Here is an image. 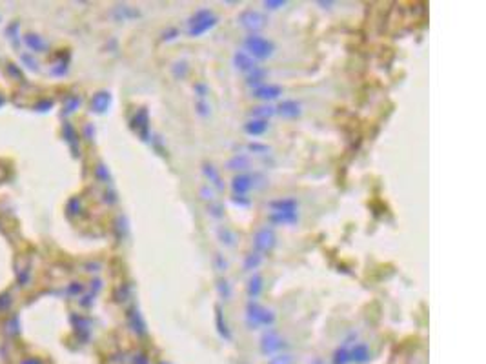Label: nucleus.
<instances>
[{"label":"nucleus","mask_w":486,"mask_h":364,"mask_svg":"<svg viewBox=\"0 0 486 364\" xmlns=\"http://www.w3.org/2000/svg\"><path fill=\"white\" fill-rule=\"evenodd\" d=\"M197 113L200 115V117H208L209 115V106H208V102L206 100H197Z\"/></svg>","instance_id":"obj_30"},{"label":"nucleus","mask_w":486,"mask_h":364,"mask_svg":"<svg viewBox=\"0 0 486 364\" xmlns=\"http://www.w3.org/2000/svg\"><path fill=\"white\" fill-rule=\"evenodd\" d=\"M370 359H372V351H370V346L366 342H355L350 348V362L364 364Z\"/></svg>","instance_id":"obj_9"},{"label":"nucleus","mask_w":486,"mask_h":364,"mask_svg":"<svg viewBox=\"0 0 486 364\" xmlns=\"http://www.w3.org/2000/svg\"><path fill=\"white\" fill-rule=\"evenodd\" d=\"M173 75L177 78H184L188 75V66L186 62H177L173 66Z\"/></svg>","instance_id":"obj_29"},{"label":"nucleus","mask_w":486,"mask_h":364,"mask_svg":"<svg viewBox=\"0 0 486 364\" xmlns=\"http://www.w3.org/2000/svg\"><path fill=\"white\" fill-rule=\"evenodd\" d=\"M260 291H262V277L259 273H253L250 281H248V297H250V300L257 299L260 295Z\"/></svg>","instance_id":"obj_17"},{"label":"nucleus","mask_w":486,"mask_h":364,"mask_svg":"<svg viewBox=\"0 0 486 364\" xmlns=\"http://www.w3.org/2000/svg\"><path fill=\"white\" fill-rule=\"evenodd\" d=\"M244 48L246 53L250 55L251 59L255 60H264L270 59L275 51V46H273L272 40H268L266 36H260L257 33H251L244 38Z\"/></svg>","instance_id":"obj_2"},{"label":"nucleus","mask_w":486,"mask_h":364,"mask_svg":"<svg viewBox=\"0 0 486 364\" xmlns=\"http://www.w3.org/2000/svg\"><path fill=\"white\" fill-rule=\"evenodd\" d=\"M202 171H204V175L209 178V182H211L218 191L224 190V182H223V178H220V173L217 171L215 166H211V164H204V166H202Z\"/></svg>","instance_id":"obj_16"},{"label":"nucleus","mask_w":486,"mask_h":364,"mask_svg":"<svg viewBox=\"0 0 486 364\" xmlns=\"http://www.w3.org/2000/svg\"><path fill=\"white\" fill-rule=\"evenodd\" d=\"M268 220L272 224H295L299 220V211H272L268 215Z\"/></svg>","instance_id":"obj_11"},{"label":"nucleus","mask_w":486,"mask_h":364,"mask_svg":"<svg viewBox=\"0 0 486 364\" xmlns=\"http://www.w3.org/2000/svg\"><path fill=\"white\" fill-rule=\"evenodd\" d=\"M239 22H241L242 27H246L248 31H259V29H262L264 26H266V17H264L262 13H259V11H255V9H244L241 15H239Z\"/></svg>","instance_id":"obj_6"},{"label":"nucleus","mask_w":486,"mask_h":364,"mask_svg":"<svg viewBox=\"0 0 486 364\" xmlns=\"http://www.w3.org/2000/svg\"><path fill=\"white\" fill-rule=\"evenodd\" d=\"M248 150L251 151V153H257V155H268L270 148L266 144H259V142H251V144H248Z\"/></svg>","instance_id":"obj_27"},{"label":"nucleus","mask_w":486,"mask_h":364,"mask_svg":"<svg viewBox=\"0 0 486 364\" xmlns=\"http://www.w3.org/2000/svg\"><path fill=\"white\" fill-rule=\"evenodd\" d=\"M260 262H262V255L257 253V251H251V253L246 255L242 268H244V271H253V269L259 268Z\"/></svg>","instance_id":"obj_20"},{"label":"nucleus","mask_w":486,"mask_h":364,"mask_svg":"<svg viewBox=\"0 0 486 364\" xmlns=\"http://www.w3.org/2000/svg\"><path fill=\"white\" fill-rule=\"evenodd\" d=\"M177 35H179L177 29H168V31H164V36H162V38H164V40H173V38H175V36H177Z\"/></svg>","instance_id":"obj_35"},{"label":"nucleus","mask_w":486,"mask_h":364,"mask_svg":"<svg viewBox=\"0 0 486 364\" xmlns=\"http://www.w3.org/2000/svg\"><path fill=\"white\" fill-rule=\"evenodd\" d=\"M273 115H275V108H272V106H268V104L251 109V117L259 118V120H268V118L273 117Z\"/></svg>","instance_id":"obj_23"},{"label":"nucleus","mask_w":486,"mask_h":364,"mask_svg":"<svg viewBox=\"0 0 486 364\" xmlns=\"http://www.w3.org/2000/svg\"><path fill=\"white\" fill-rule=\"evenodd\" d=\"M193 89H195V93H197V97H199V100H206V97H208V93H209L208 86H206L204 82H197L195 86H193Z\"/></svg>","instance_id":"obj_28"},{"label":"nucleus","mask_w":486,"mask_h":364,"mask_svg":"<svg viewBox=\"0 0 486 364\" xmlns=\"http://www.w3.org/2000/svg\"><path fill=\"white\" fill-rule=\"evenodd\" d=\"M228 168H230V169H241V171H244V169L250 168V157H248V155H242V153L233 155L232 159H230V162H228Z\"/></svg>","instance_id":"obj_19"},{"label":"nucleus","mask_w":486,"mask_h":364,"mask_svg":"<svg viewBox=\"0 0 486 364\" xmlns=\"http://www.w3.org/2000/svg\"><path fill=\"white\" fill-rule=\"evenodd\" d=\"M255 186V175L250 173H239L232 180V190L235 195H246Z\"/></svg>","instance_id":"obj_7"},{"label":"nucleus","mask_w":486,"mask_h":364,"mask_svg":"<svg viewBox=\"0 0 486 364\" xmlns=\"http://www.w3.org/2000/svg\"><path fill=\"white\" fill-rule=\"evenodd\" d=\"M266 75H268V71L264 68H260V66H257V68H253L250 73H246V82H248V86H251L255 89V87L262 86Z\"/></svg>","instance_id":"obj_15"},{"label":"nucleus","mask_w":486,"mask_h":364,"mask_svg":"<svg viewBox=\"0 0 486 364\" xmlns=\"http://www.w3.org/2000/svg\"><path fill=\"white\" fill-rule=\"evenodd\" d=\"M217 290H218V295L223 297V300H230L233 295V290H232V284L226 281L224 277H218L217 281Z\"/></svg>","instance_id":"obj_24"},{"label":"nucleus","mask_w":486,"mask_h":364,"mask_svg":"<svg viewBox=\"0 0 486 364\" xmlns=\"http://www.w3.org/2000/svg\"><path fill=\"white\" fill-rule=\"evenodd\" d=\"M217 235H218V241L223 242L224 246H235L237 235H235V232H232V230H230V228L220 226L217 230Z\"/></svg>","instance_id":"obj_21"},{"label":"nucleus","mask_w":486,"mask_h":364,"mask_svg":"<svg viewBox=\"0 0 486 364\" xmlns=\"http://www.w3.org/2000/svg\"><path fill=\"white\" fill-rule=\"evenodd\" d=\"M200 195H202V199L209 200V202H211V200H215L213 199V191H211V188H209V186L202 188V190H200Z\"/></svg>","instance_id":"obj_34"},{"label":"nucleus","mask_w":486,"mask_h":364,"mask_svg":"<svg viewBox=\"0 0 486 364\" xmlns=\"http://www.w3.org/2000/svg\"><path fill=\"white\" fill-rule=\"evenodd\" d=\"M279 95H282V87L275 86V84H262V86L255 87V89H253L255 99L266 100V102H268V100L277 99Z\"/></svg>","instance_id":"obj_10"},{"label":"nucleus","mask_w":486,"mask_h":364,"mask_svg":"<svg viewBox=\"0 0 486 364\" xmlns=\"http://www.w3.org/2000/svg\"><path fill=\"white\" fill-rule=\"evenodd\" d=\"M268 206L272 211H297L299 209V200L293 199V197H284V199L272 200Z\"/></svg>","instance_id":"obj_12"},{"label":"nucleus","mask_w":486,"mask_h":364,"mask_svg":"<svg viewBox=\"0 0 486 364\" xmlns=\"http://www.w3.org/2000/svg\"><path fill=\"white\" fill-rule=\"evenodd\" d=\"M233 204L241 206V208H246V206H250V199L246 195H235L233 197Z\"/></svg>","instance_id":"obj_32"},{"label":"nucleus","mask_w":486,"mask_h":364,"mask_svg":"<svg viewBox=\"0 0 486 364\" xmlns=\"http://www.w3.org/2000/svg\"><path fill=\"white\" fill-rule=\"evenodd\" d=\"M275 242H277V237H275V232H273L270 226L260 228L259 232L255 233L253 237V246L257 253H270V251L275 248Z\"/></svg>","instance_id":"obj_4"},{"label":"nucleus","mask_w":486,"mask_h":364,"mask_svg":"<svg viewBox=\"0 0 486 364\" xmlns=\"http://www.w3.org/2000/svg\"><path fill=\"white\" fill-rule=\"evenodd\" d=\"M190 27H188V33L191 36H200L204 35L206 31H209L211 27L217 24V17L211 9H197L195 13L191 15L190 18Z\"/></svg>","instance_id":"obj_3"},{"label":"nucleus","mask_w":486,"mask_h":364,"mask_svg":"<svg viewBox=\"0 0 486 364\" xmlns=\"http://www.w3.org/2000/svg\"><path fill=\"white\" fill-rule=\"evenodd\" d=\"M291 357L290 355H277V357H273L272 360H270V364H291Z\"/></svg>","instance_id":"obj_31"},{"label":"nucleus","mask_w":486,"mask_h":364,"mask_svg":"<svg viewBox=\"0 0 486 364\" xmlns=\"http://www.w3.org/2000/svg\"><path fill=\"white\" fill-rule=\"evenodd\" d=\"M350 344H342L339 346L335 350V353H333V364H350V348H348Z\"/></svg>","instance_id":"obj_22"},{"label":"nucleus","mask_w":486,"mask_h":364,"mask_svg":"<svg viewBox=\"0 0 486 364\" xmlns=\"http://www.w3.org/2000/svg\"><path fill=\"white\" fill-rule=\"evenodd\" d=\"M268 129V120H259V118H251L244 124V131L250 136H260Z\"/></svg>","instance_id":"obj_14"},{"label":"nucleus","mask_w":486,"mask_h":364,"mask_svg":"<svg viewBox=\"0 0 486 364\" xmlns=\"http://www.w3.org/2000/svg\"><path fill=\"white\" fill-rule=\"evenodd\" d=\"M215 323H217V330L218 333H220V337H224V339H232V333H230V328H228V323L226 318H224V313L223 309H220V306H217L215 308Z\"/></svg>","instance_id":"obj_18"},{"label":"nucleus","mask_w":486,"mask_h":364,"mask_svg":"<svg viewBox=\"0 0 486 364\" xmlns=\"http://www.w3.org/2000/svg\"><path fill=\"white\" fill-rule=\"evenodd\" d=\"M312 364H324V362H323V360H321V359H315V360H314V362H312Z\"/></svg>","instance_id":"obj_36"},{"label":"nucleus","mask_w":486,"mask_h":364,"mask_svg":"<svg viewBox=\"0 0 486 364\" xmlns=\"http://www.w3.org/2000/svg\"><path fill=\"white\" fill-rule=\"evenodd\" d=\"M246 323H248V326L251 330L259 326L272 328L275 324V313L272 309L260 306L257 300H250L248 306H246Z\"/></svg>","instance_id":"obj_1"},{"label":"nucleus","mask_w":486,"mask_h":364,"mask_svg":"<svg viewBox=\"0 0 486 364\" xmlns=\"http://www.w3.org/2000/svg\"><path fill=\"white\" fill-rule=\"evenodd\" d=\"M284 4H286L284 0H275V2H273V0H266V2H264L266 9H279V8H282Z\"/></svg>","instance_id":"obj_33"},{"label":"nucleus","mask_w":486,"mask_h":364,"mask_svg":"<svg viewBox=\"0 0 486 364\" xmlns=\"http://www.w3.org/2000/svg\"><path fill=\"white\" fill-rule=\"evenodd\" d=\"M233 64H235L237 69H241V71H244V73H250L253 68H257L255 59H251L246 51H237V53L233 55Z\"/></svg>","instance_id":"obj_13"},{"label":"nucleus","mask_w":486,"mask_h":364,"mask_svg":"<svg viewBox=\"0 0 486 364\" xmlns=\"http://www.w3.org/2000/svg\"><path fill=\"white\" fill-rule=\"evenodd\" d=\"M213 266H215V269L217 271H226L228 269V260L224 259V255H220V253H215L213 255Z\"/></svg>","instance_id":"obj_26"},{"label":"nucleus","mask_w":486,"mask_h":364,"mask_svg":"<svg viewBox=\"0 0 486 364\" xmlns=\"http://www.w3.org/2000/svg\"><path fill=\"white\" fill-rule=\"evenodd\" d=\"M284 346H286V342L282 341L279 332L277 330H273V328H268V330L262 333V337H260V351H262L264 355L277 353V351H281Z\"/></svg>","instance_id":"obj_5"},{"label":"nucleus","mask_w":486,"mask_h":364,"mask_svg":"<svg viewBox=\"0 0 486 364\" xmlns=\"http://www.w3.org/2000/svg\"><path fill=\"white\" fill-rule=\"evenodd\" d=\"M275 113H279L282 118H297L302 115V106L297 100H282L275 108Z\"/></svg>","instance_id":"obj_8"},{"label":"nucleus","mask_w":486,"mask_h":364,"mask_svg":"<svg viewBox=\"0 0 486 364\" xmlns=\"http://www.w3.org/2000/svg\"><path fill=\"white\" fill-rule=\"evenodd\" d=\"M208 209H209V215H211V217H215V218H220L224 215L223 204H220V202H215V200H211V202H209Z\"/></svg>","instance_id":"obj_25"}]
</instances>
